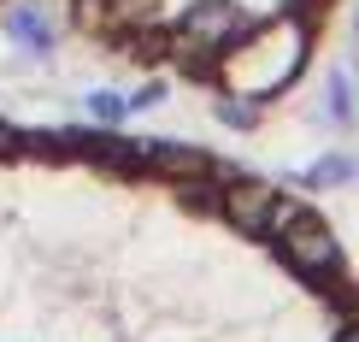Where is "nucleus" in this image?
Segmentation results:
<instances>
[{
	"instance_id": "nucleus-1",
	"label": "nucleus",
	"mask_w": 359,
	"mask_h": 342,
	"mask_svg": "<svg viewBox=\"0 0 359 342\" xmlns=\"http://www.w3.org/2000/svg\"><path fill=\"white\" fill-rule=\"evenodd\" d=\"M0 342H359V260L206 142L0 112Z\"/></svg>"
},
{
	"instance_id": "nucleus-2",
	"label": "nucleus",
	"mask_w": 359,
	"mask_h": 342,
	"mask_svg": "<svg viewBox=\"0 0 359 342\" xmlns=\"http://www.w3.org/2000/svg\"><path fill=\"white\" fill-rule=\"evenodd\" d=\"M53 18L100 65L259 124L312 83L348 0H53Z\"/></svg>"
},
{
	"instance_id": "nucleus-3",
	"label": "nucleus",
	"mask_w": 359,
	"mask_h": 342,
	"mask_svg": "<svg viewBox=\"0 0 359 342\" xmlns=\"http://www.w3.org/2000/svg\"><path fill=\"white\" fill-rule=\"evenodd\" d=\"M348 41H353V83H359V0H348Z\"/></svg>"
},
{
	"instance_id": "nucleus-4",
	"label": "nucleus",
	"mask_w": 359,
	"mask_h": 342,
	"mask_svg": "<svg viewBox=\"0 0 359 342\" xmlns=\"http://www.w3.org/2000/svg\"><path fill=\"white\" fill-rule=\"evenodd\" d=\"M0 6H12V0H0Z\"/></svg>"
}]
</instances>
